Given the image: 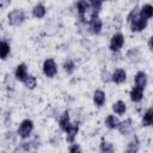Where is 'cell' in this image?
I'll return each mask as SVG.
<instances>
[{
	"label": "cell",
	"mask_w": 153,
	"mask_h": 153,
	"mask_svg": "<svg viewBox=\"0 0 153 153\" xmlns=\"http://www.w3.org/2000/svg\"><path fill=\"white\" fill-rule=\"evenodd\" d=\"M45 12H47V10H45V7H44L42 4L36 5V6L33 7V10H32V14H33V17H36V18H43V17L45 16Z\"/></svg>",
	"instance_id": "e0dca14e"
},
{
	"label": "cell",
	"mask_w": 153,
	"mask_h": 153,
	"mask_svg": "<svg viewBox=\"0 0 153 153\" xmlns=\"http://www.w3.org/2000/svg\"><path fill=\"white\" fill-rule=\"evenodd\" d=\"M16 78L19 80V81H25L26 78H27V71H26V66L24 63H20L17 66V69H16Z\"/></svg>",
	"instance_id": "ba28073f"
},
{
	"label": "cell",
	"mask_w": 153,
	"mask_h": 153,
	"mask_svg": "<svg viewBox=\"0 0 153 153\" xmlns=\"http://www.w3.org/2000/svg\"><path fill=\"white\" fill-rule=\"evenodd\" d=\"M88 7H90V5H88V2H87L86 0H79V1L76 2L78 13H79V16H80V19H81L82 22H85V13L87 12Z\"/></svg>",
	"instance_id": "52a82bcc"
},
{
	"label": "cell",
	"mask_w": 153,
	"mask_h": 153,
	"mask_svg": "<svg viewBox=\"0 0 153 153\" xmlns=\"http://www.w3.org/2000/svg\"><path fill=\"white\" fill-rule=\"evenodd\" d=\"M146 84H147V76H146V74L143 72H139L135 75V85L139 86V87L145 88Z\"/></svg>",
	"instance_id": "9a60e30c"
},
{
	"label": "cell",
	"mask_w": 153,
	"mask_h": 153,
	"mask_svg": "<svg viewBox=\"0 0 153 153\" xmlns=\"http://www.w3.org/2000/svg\"><path fill=\"white\" fill-rule=\"evenodd\" d=\"M59 124H60V128L62 129V130H65L66 131V129L69 127V115H68V111H65L62 115H61V117H60V121H59Z\"/></svg>",
	"instance_id": "2e32d148"
},
{
	"label": "cell",
	"mask_w": 153,
	"mask_h": 153,
	"mask_svg": "<svg viewBox=\"0 0 153 153\" xmlns=\"http://www.w3.org/2000/svg\"><path fill=\"white\" fill-rule=\"evenodd\" d=\"M137 151H139V140L136 136H134V139L128 145L127 152H137Z\"/></svg>",
	"instance_id": "603a6c76"
},
{
	"label": "cell",
	"mask_w": 153,
	"mask_h": 153,
	"mask_svg": "<svg viewBox=\"0 0 153 153\" xmlns=\"http://www.w3.org/2000/svg\"><path fill=\"white\" fill-rule=\"evenodd\" d=\"M127 57H128V60H129L130 62H134V63L139 62V61H140V57H141L140 50H139L137 48H134V49L129 50V51L127 53Z\"/></svg>",
	"instance_id": "5bb4252c"
},
{
	"label": "cell",
	"mask_w": 153,
	"mask_h": 153,
	"mask_svg": "<svg viewBox=\"0 0 153 153\" xmlns=\"http://www.w3.org/2000/svg\"><path fill=\"white\" fill-rule=\"evenodd\" d=\"M11 0H0V7H6L7 5H10Z\"/></svg>",
	"instance_id": "f1b7e54d"
},
{
	"label": "cell",
	"mask_w": 153,
	"mask_h": 153,
	"mask_svg": "<svg viewBox=\"0 0 153 153\" xmlns=\"http://www.w3.org/2000/svg\"><path fill=\"white\" fill-rule=\"evenodd\" d=\"M128 22H130V29L134 32L142 31L147 26V19L143 18L142 16H140V13H137L135 10L131 11V13L129 14Z\"/></svg>",
	"instance_id": "6da1fadb"
},
{
	"label": "cell",
	"mask_w": 153,
	"mask_h": 153,
	"mask_svg": "<svg viewBox=\"0 0 153 153\" xmlns=\"http://www.w3.org/2000/svg\"><path fill=\"white\" fill-rule=\"evenodd\" d=\"M78 130H79V127L78 126H73V124H69V127L66 129V133H67V141L73 143L74 142V139L78 134Z\"/></svg>",
	"instance_id": "7c38bea8"
},
{
	"label": "cell",
	"mask_w": 153,
	"mask_h": 153,
	"mask_svg": "<svg viewBox=\"0 0 153 153\" xmlns=\"http://www.w3.org/2000/svg\"><path fill=\"white\" fill-rule=\"evenodd\" d=\"M100 152H103V153H111V152H114V147H112L111 143H109L106 141H103L100 143Z\"/></svg>",
	"instance_id": "484cf974"
},
{
	"label": "cell",
	"mask_w": 153,
	"mask_h": 153,
	"mask_svg": "<svg viewBox=\"0 0 153 153\" xmlns=\"http://www.w3.org/2000/svg\"><path fill=\"white\" fill-rule=\"evenodd\" d=\"M123 43H124V37H123V35L120 33V32H118V33H115V35L112 36L111 41H110V49H111L112 51H117V50H120V49L122 48Z\"/></svg>",
	"instance_id": "5b68a950"
},
{
	"label": "cell",
	"mask_w": 153,
	"mask_h": 153,
	"mask_svg": "<svg viewBox=\"0 0 153 153\" xmlns=\"http://www.w3.org/2000/svg\"><path fill=\"white\" fill-rule=\"evenodd\" d=\"M143 97V88L142 87H139V86H135L131 91H130V99L133 102H140Z\"/></svg>",
	"instance_id": "8fae6325"
},
{
	"label": "cell",
	"mask_w": 153,
	"mask_h": 153,
	"mask_svg": "<svg viewBox=\"0 0 153 153\" xmlns=\"http://www.w3.org/2000/svg\"><path fill=\"white\" fill-rule=\"evenodd\" d=\"M105 124H106L108 128H110V129H116V128L118 127V124H120V121H118L114 115H109V116L106 117V120H105Z\"/></svg>",
	"instance_id": "44dd1931"
},
{
	"label": "cell",
	"mask_w": 153,
	"mask_h": 153,
	"mask_svg": "<svg viewBox=\"0 0 153 153\" xmlns=\"http://www.w3.org/2000/svg\"><path fill=\"white\" fill-rule=\"evenodd\" d=\"M117 129L120 130V133H121V134H128V133H130V131H131V129H133L131 120H130V118H128V120H126V121H123V122H120V124H118Z\"/></svg>",
	"instance_id": "30bf717a"
},
{
	"label": "cell",
	"mask_w": 153,
	"mask_h": 153,
	"mask_svg": "<svg viewBox=\"0 0 153 153\" xmlns=\"http://www.w3.org/2000/svg\"><path fill=\"white\" fill-rule=\"evenodd\" d=\"M111 78H109V73H108V71H105V72H103V74H102V80L104 81V82H106V81H109Z\"/></svg>",
	"instance_id": "83f0119b"
},
{
	"label": "cell",
	"mask_w": 153,
	"mask_h": 153,
	"mask_svg": "<svg viewBox=\"0 0 153 153\" xmlns=\"http://www.w3.org/2000/svg\"><path fill=\"white\" fill-rule=\"evenodd\" d=\"M93 102L97 106H103L105 103V93L102 90H97L93 94Z\"/></svg>",
	"instance_id": "4fadbf2b"
},
{
	"label": "cell",
	"mask_w": 153,
	"mask_h": 153,
	"mask_svg": "<svg viewBox=\"0 0 153 153\" xmlns=\"http://www.w3.org/2000/svg\"><path fill=\"white\" fill-rule=\"evenodd\" d=\"M100 30H102V20L98 18V16H91L90 31L92 33H99Z\"/></svg>",
	"instance_id": "8992f818"
},
{
	"label": "cell",
	"mask_w": 153,
	"mask_h": 153,
	"mask_svg": "<svg viewBox=\"0 0 153 153\" xmlns=\"http://www.w3.org/2000/svg\"><path fill=\"white\" fill-rule=\"evenodd\" d=\"M140 16H142V17L146 18V19L152 18V16H153V7H152V5L146 4V5L141 8V11H140Z\"/></svg>",
	"instance_id": "d6986e66"
},
{
	"label": "cell",
	"mask_w": 153,
	"mask_h": 153,
	"mask_svg": "<svg viewBox=\"0 0 153 153\" xmlns=\"http://www.w3.org/2000/svg\"><path fill=\"white\" fill-rule=\"evenodd\" d=\"M24 84H25V86H26L27 88L32 90V88H35V86H36V78H35L33 75H27V78H26V80L24 81Z\"/></svg>",
	"instance_id": "d4e9b609"
},
{
	"label": "cell",
	"mask_w": 153,
	"mask_h": 153,
	"mask_svg": "<svg viewBox=\"0 0 153 153\" xmlns=\"http://www.w3.org/2000/svg\"><path fill=\"white\" fill-rule=\"evenodd\" d=\"M24 19H25V14L22 10H13L8 14V22L11 25H14V26L20 25L24 22Z\"/></svg>",
	"instance_id": "7a4b0ae2"
},
{
	"label": "cell",
	"mask_w": 153,
	"mask_h": 153,
	"mask_svg": "<svg viewBox=\"0 0 153 153\" xmlns=\"http://www.w3.org/2000/svg\"><path fill=\"white\" fill-rule=\"evenodd\" d=\"M63 68H65V71H66L68 74H72V73L74 72V69H75V65H74V62H73L71 59H68V60L63 63Z\"/></svg>",
	"instance_id": "cb8c5ba5"
},
{
	"label": "cell",
	"mask_w": 153,
	"mask_h": 153,
	"mask_svg": "<svg viewBox=\"0 0 153 153\" xmlns=\"http://www.w3.org/2000/svg\"><path fill=\"white\" fill-rule=\"evenodd\" d=\"M112 110L117 114V115H122L126 112L127 110V106H126V103L122 102V100H117L114 105H112Z\"/></svg>",
	"instance_id": "ffe728a7"
},
{
	"label": "cell",
	"mask_w": 153,
	"mask_h": 153,
	"mask_svg": "<svg viewBox=\"0 0 153 153\" xmlns=\"http://www.w3.org/2000/svg\"><path fill=\"white\" fill-rule=\"evenodd\" d=\"M152 123H153V110L149 108V109L145 112V115H143L142 126H143V127H148V126H151Z\"/></svg>",
	"instance_id": "ac0fdd59"
},
{
	"label": "cell",
	"mask_w": 153,
	"mask_h": 153,
	"mask_svg": "<svg viewBox=\"0 0 153 153\" xmlns=\"http://www.w3.org/2000/svg\"><path fill=\"white\" fill-rule=\"evenodd\" d=\"M69 152H81V148L79 145L76 143H73L71 147H69Z\"/></svg>",
	"instance_id": "4316f807"
},
{
	"label": "cell",
	"mask_w": 153,
	"mask_h": 153,
	"mask_svg": "<svg viewBox=\"0 0 153 153\" xmlns=\"http://www.w3.org/2000/svg\"><path fill=\"white\" fill-rule=\"evenodd\" d=\"M32 129H33V123H32V121H31V120H24V121L20 123V127L18 128V134H19L20 137L25 139V137H27V136L31 134Z\"/></svg>",
	"instance_id": "3957f363"
},
{
	"label": "cell",
	"mask_w": 153,
	"mask_h": 153,
	"mask_svg": "<svg viewBox=\"0 0 153 153\" xmlns=\"http://www.w3.org/2000/svg\"><path fill=\"white\" fill-rule=\"evenodd\" d=\"M57 72V68H56V63L53 59H48L44 61L43 63V73L48 76V78H53Z\"/></svg>",
	"instance_id": "277c9868"
},
{
	"label": "cell",
	"mask_w": 153,
	"mask_h": 153,
	"mask_svg": "<svg viewBox=\"0 0 153 153\" xmlns=\"http://www.w3.org/2000/svg\"><path fill=\"white\" fill-rule=\"evenodd\" d=\"M8 54H10V45H8L6 42L1 41V42H0V59L7 57Z\"/></svg>",
	"instance_id": "7402d4cb"
},
{
	"label": "cell",
	"mask_w": 153,
	"mask_h": 153,
	"mask_svg": "<svg viewBox=\"0 0 153 153\" xmlns=\"http://www.w3.org/2000/svg\"><path fill=\"white\" fill-rule=\"evenodd\" d=\"M126 78H127V75H126V72L123 71V69H116L114 73H112V75H111V80L114 81V82H116V84H122L124 80H126Z\"/></svg>",
	"instance_id": "9c48e42d"
},
{
	"label": "cell",
	"mask_w": 153,
	"mask_h": 153,
	"mask_svg": "<svg viewBox=\"0 0 153 153\" xmlns=\"http://www.w3.org/2000/svg\"><path fill=\"white\" fill-rule=\"evenodd\" d=\"M148 48H149V50H152V38H149V42H148Z\"/></svg>",
	"instance_id": "f546056e"
}]
</instances>
